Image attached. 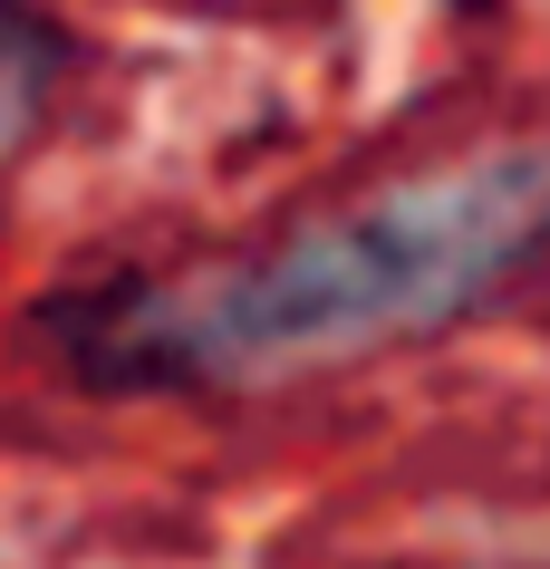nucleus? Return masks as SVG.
Returning <instances> with one entry per match:
<instances>
[{
  "label": "nucleus",
  "instance_id": "f257e3e1",
  "mask_svg": "<svg viewBox=\"0 0 550 569\" xmlns=\"http://www.w3.org/2000/svg\"><path fill=\"white\" fill-rule=\"evenodd\" d=\"M550 251V146H502L454 174H416L377 203L300 222L232 270L136 290L78 329V358L107 377L232 387L271 367H319L406 329H444Z\"/></svg>",
  "mask_w": 550,
  "mask_h": 569
},
{
  "label": "nucleus",
  "instance_id": "f03ea898",
  "mask_svg": "<svg viewBox=\"0 0 550 569\" xmlns=\"http://www.w3.org/2000/svg\"><path fill=\"white\" fill-rule=\"evenodd\" d=\"M49 88H59V30L30 0H0V146H20L49 117Z\"/></svg>",
  "mask_w": 550,
  "mask_h": 569
}]
</instances>
